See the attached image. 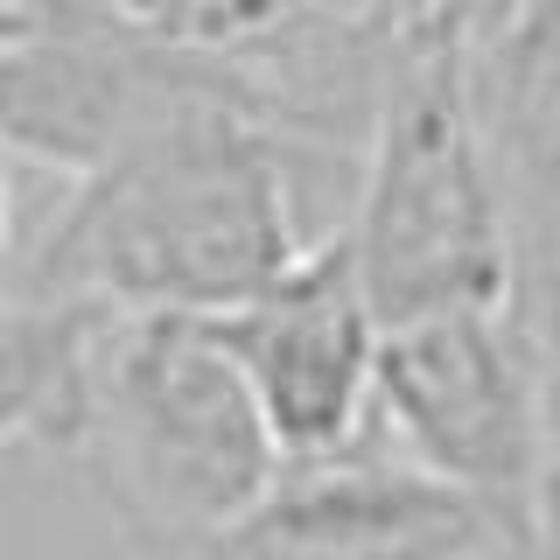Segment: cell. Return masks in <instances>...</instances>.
Instances as JSON below:
<instances>
[{"mask_svg":"<svg viewBox=\"0 0 560 560\" xmlns=\"http://www.w3.org/2000/svg\"><path fill=\"white\" fill-rule=\"evenodd\" d=\"M329 154L210 70L70 175L63 210L14 259L8 294L92 315L238 308L323 238L308 232V162Z\"/></svg>","mask_w":560,"mask_h":560,"instance_id":"cell-1","label":"cell"},{"mask_svg":"<svg viewBox=\"0 0 560 560\" xmlns=\"http://www.w3.org/2000/svg\"><path fill=\"white\" fill-rule=\"evenodd\" d=\"M63 455L84 463L127 547L148 553H218L280 469L232 350L175 308L92 323Z\"/></svg>","mask_w":560,"mask_h":560,"instance_id":"cell-2","label":"cell"},{"mask_svg":"<svg viewBox=\"0 0 560 560\" xmlns=\"http://www.w3.org/2000/svg\"><path fill=\"white\" fill-rule=\"evenodd\" d=\"M343 245L378 323L512 302V245L469 84V0H420L399 14Z\"/></svg>","mask_w":560,"mask_h":560,"instance_id":"cell-3","label":"cell"},{"mask_svg":"<svg viewBox=\"0 0 560 560\" xmlns=\"http://www.w3.org/2000/svg\"><path fill=\"white\" fill-rule=\"evenodd\" d=\"M372 428L420 469L533 518L547 455V358L518 308H428L378 323Z\"/></svg>","mask_w":560,"mask_h":560,"instance_id":"cell-4","label":"cell"},{"mask_svg":"<svg viewBox=\"0 0 560 560\" xmlns=\"http://www.w3.org/2000/svg\"><path fill=\"white\" fill-rule=\"evenodd\" d=\"M218 553L280 560H483L539 553L533 518L420 469L378 428L323 455H280L267 498L224 533Z\"/></svg>","mask_w":560,"mask_h":560,"instance_id":"cell-5","label":"cell"},{"mask_svg":"<svg viewBox=\"0 0 560 560\" xmlns=\"http://www.w3.org/2000/svg\"><path fill=\"white\" fill-rule=\"evenodd\" d=\"M253 385L280 455H323L372 428V358L378 315L350 267L343 224L323 232L273 288L203 315Z\"/></svg>","mask_w":560,"mask_h":560,"instance_id":"cell-6","label":"cell"},{"mask_svg":"<svg viewBox=\"0 0 560 560\" xmlns=\"http://www.w3.org/2000/svg\"><path fill=\"white\" fill-rule=\"evenodd\" d=\"M469 84L512 245V308L560 350V0H469Z\"/></svg>","mask_w":560,"mask_h":560,"instance_id":"cell-7","label":"cell"},{"mask_svg":"<svg viewBox=\"0 0 560 560\" xmlns=\"http://www.w3.org/2000/svg\"><path fill=\"white\" fill-rule=\"evenodd\" d=\"M119 28L148 43L210 57L245 98L267 113L337 35H364L399 22L420 0H92Z\"/></svg>","mask_w":560,"mask_h":560,"instance_id":"cell-8","label":"cell"},{"mask_svg":"<svg viewBox=\"0 0 560 560\" xmlns=\"http://www.w3.org/2000/svg\"><path fill=\"white\" fill-rule=\"evenodd\" d=\"M92 323H98L92 308L0 294V448L14 442L63 448Z\"/></svg>","mask_w":560,"mask_h":560,"instance_id":"cell-9","label":"cell"},{"mask_svg":"<svg viewBox=\"0 0 560 560\" xmlns=\"http://www.w3.org/2000/svg\"><path fill=\"white\" fill-rule=\"evenodd\" d=\"M14 288V148L0 133V294Z\"/></svg>","mask_w":560,"mask_h":560,"instance_id":"cell-10","label":"cell"}]
</instances>
